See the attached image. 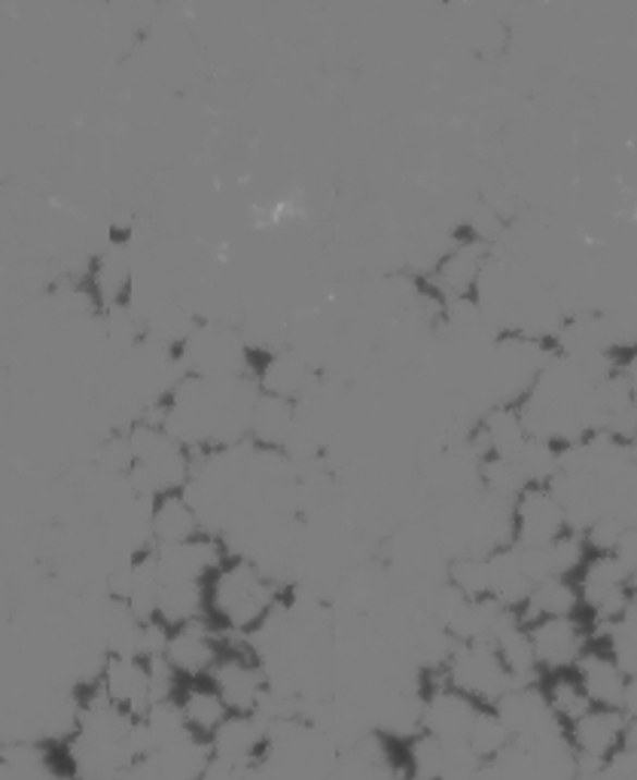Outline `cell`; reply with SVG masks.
<instances>
[{
    "label": "cell",
    "instance_id": "3",
    "mask_svg": "<svg viewBox=\"0 0 637 780\" xmlns=\"http://www.w3.org/2000/svg\"><path fill=\"white\" fill-rule=\"evenodd\" d=\"M259 388L281 400H293L296 393L308 388V366L299 354L293 351H281L272 361L262 366L259 373Z\"/></svg>",
    "mask_w": 637,
    "mask_h": 780
},
{
    "label": "cell",
    "instance_id": "9",
    "mask_svg": "<svg viewBox=\"0 0 637 780\" xmlns=\"http://www.w3.org/2000/svg\"><path fill=\"white\" fill-rule=\"evenodd\" d=\"M168 656H171V665H177L183 671H198L205 661L211 659L208 646L198 634H181L168 644Z\"/></svg>",
    "mask_w": 637,
    "mask_h": 780
},
{
    "label": "cell",
    "instance_id": "1",
    "mask_svg": "<svg viewBox=\"0 0 637 780\" xmlns=\"http://www.w3.org/2000/svg\"><path fill=\"white\" fill-rule=\"evenodd\" d=\"M522 537L528 546H549L564 525V512L559 500L543 491H534L522 500Z\"/></svg>",
    "mask_w": 637,
    "mask_h": 780
},
{
    "label": "cell",
    "instance_id": "4",
    "mask_svg": "<svg viewBox=\"0 0 637 780\" xmlns=\"http://www.w3.org/2000/svg\"><path fill=\"white\" fill-rule=\"evenodd\" d=\"M486 247L482 244H467V247H455L452 254L440 263V284L452 290V296L461 300L467 296V290L476 287L479 269L486 263Z\"/></svg>",
    "mask_w": 637,
    "mask_h": 780
},
{
    "label": "cell",
    "instance_id": "12",
    "mask_svg": "<svg viewBox=\"0 0 637 780\" xmlns=\"http://www.w3.org/2000/svg\"><path fill=\"white\" fill-rule=\"evenodd\" d=\"M534 604L547 613H567L574 607V595L571 588H564L559 583H537V592H534Z\"/></svg>",
    "mask_w": 637,
    "mask_h": 780
},
{
    "label": "cell",
    "instance_id": "11",
    "mask_svg": "<svg viewBox=\"0 0 637 780\" xmlns=\"http://www.w3.org/2000/svg\"><path fill=\"white\" fill-rule=\"evenodd\" d=\"M586 686H589L592 695L604 698V702H616L620 692H623L620 674H616V668L608 665V661H592V665L586 668Z\"/></svg>",
    "mask_w": 637,
    "mask_h": 780
},
{
    "label": "cell",
    "instance_id": "5",
    "mask_svg": "<svg viewBox=\"0 0 637 780\" xmlns=\"http://www.w3.org/2000/svg\"><path fill=\"white\" fill-rule=\"evenodd\" d=\"M250 424L257 430L259 439L266 442H284L293 430V405L290 400H281V397H272V393H262L257 403H254V415H250Z\"/></svg>",
    "mask_w": 637,
    "mask_h": 780
},
{
    "label": "cell",
    "instance_id": "10",
    "mask_svg": "<svg viewBox=\"0 0 637 780\" xmlns=\"http://www.w3.org/2000/svg\"><path fill=\"white\" fill-rule=\"evenodd\" d=\"M220 686H223V695H226L229 702L247 705L254 698V692H257V680H254V674L244 665H226L220 671Z\"/></svg>",
    "mask_w": 637,
    "mask_h": 780
},
{
    "label": "cell",
    "instance_id": "8",
    "mask_svg": "<svg viewBox=\"0 0 637 780\" xmlns=\"http://www.w3.org/2000/svg\"><path fill=\"white\" fill-rule=\"evenodd\" d=\"M152 531L156 537L171 546V543H186V537L196 531V515L193 507H186L183 500H168L159 507L156 519H152Z\"/></svg>",
    "mask_w": 637,
    "mask_h": 780
},
{
    "label": "cell",
    "instance_id": "7",
    "mask_svg": "<svg viewBox=\"0 0 637 780\" xmlns=\"http://www.w3.org/2000/svg\"><path fill=\"white\" fill-rule=\"evenodd\" d=\"M488 439H491V449L501 454V461H516L522 449L528 446V434L522 427V421L513 412H494L486 421Z\"/></svg>",
    "mask_w": 637,
    "mask_h": 780
},
{
    "label": "cell",
    "instance_id": "14",
    "mask_svg": "<svg viewBox=\"0 0 637 780\" xmlns=\"http://www.w3.org/2000/svg\"><path fill=\"white\" fill-rule=\"evenodd\" d=\"M189 714H193L198 722H213L220 717V702H217V698H208V695H198V698L189 702Z\"/></svg>",
    "mask_w": 637,
    "mask_h": 780
},
{
    "label": "cell",
    "instance_id": "2",
    "mask_svg": "<svg viewBox=\"0 0 637 780\" xmlns=\"http://www.w3.org/2000/svg\"><path fill=\"white\" fill-rule=\"evenodd\" d=\"M220 604L232 616V622L244 625V622H250L262 610L266 592H262V583L254 573L238 568V571L229 573L226 583H220Z\"/></svg>",
    "mask_w": 637,
    "mask_h": 780
},
{
    "label": "cell",
    "instance_id": "6",
    "mask_svg": "<svg viewBox=\"0 0 637 780\" xmlns=\"http://www.w3.org/2000/svg\"><path fill=\"white\" fill-rule=\"evenodd\" d=\"M577 631L571 622L564 619H549L547 625H540L534 634V659L549 661V665H559V661L574 659L577 653Z\"/></svg>",
    "mask_w": 637,
    "mask_h": 780
},
{
    "label": "cell",
    "instance_id": "13",
    "mask_svg": "<svg viewBox=\"0 0 637 780\" xmlns=\"http://www.w3.org/2000/svg\"><path fill=\"white\" fill-rule=\"evenodd\" d=\"M455 580L464 592H482L488 588V568L482 561H461L455 568Z\"/></svg>",
    "mask_w": 637,
    "mask_h": 780
}]
</instances>
